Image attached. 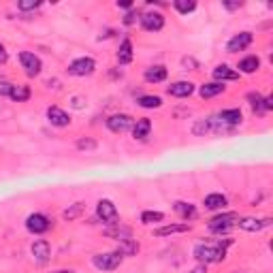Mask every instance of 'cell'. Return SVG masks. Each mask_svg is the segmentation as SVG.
<instances>
[{
	"label": "cell",
	"mask_w": 273,
	"mask_h": 273,
	"mask_svg": "<svg viewBox=\"0 0 273 273\" xmlns=\"http://www.w3.org/2000/svg\"><path fill=\"white\" fill-rule=\"evenodd\" d=\"M175 211L181 216V218H186V220H188V218H194L196 216V207L192 205V203H184V201H177L175 205Z\"/></svg>",
	"instance_id": "cell-26"
},
{
	"label": "cell",
	"mask_w": 273,
	"mask_h": 273,
	"mask_svg": "<svg viewBox=\"0 0 273 273\" xmlns=\"http://www.w3.org/2000/svg\"><path fill=\"white\" fill-rule=\"evenodd\" d=\"M119 252H122V256H133V254H137L139 252V244L137 241H133V239H126V241H122L119 244Z\"/></svg>",
	"instance_id": "cell-28"
},
{
	"label": "cell",
	"mask_w": 273,
	"mask_h": 273,
	"mask_svg": "<svg viewBox=\"0 0 273 273\" xmlns=\"http://www.w3.org/2000/svg\"><path fill=\"white\" fill-rule=\"evenodd\" d=\"M133 21H135V13H133V11H130V13L124 17V24H128V26H130V24H133Z\"/></svg>",
	"instance_id": "cell-38"
},
{
	"label": "cell",
	"mask_w": 273,
	"mask_h": 273,
	"mask_svg": "<svg viewBox=\"0 0 273 273\" xmlns=\"http://www.w3.org/2000/svg\"><path fill=\"white\" fill-rule=\"evenodd\" d=\"M167 79V69L160 67V64H156V67H149L145 71V81L147 83H160Z\"/></svg>",
	"instance_id": "cell-19"
},
{
	"label": "cell",
	"mask_w": 273,
	"mask_h": 273,
	"mask_svg": "<svg viewBox=\"0 0 273 273\" xmlns=\"http://www.w3.org/2000/svg\"><path fill=\"white\" fill-rule=\"evenodd\" d=\"M218 117H220L226 126H237V124L244 119V115H241V111H239V109H224V111L218 115Z\"/></svg>",
	"instance_id": "cell-20"
},
{
	"label": "cell",
	"mask_w": 273,
	"mask_h": 273,
	"mask_svg": "<svg viewBox=\"0 0 273 273\" xmlns=\"http://www.w3.org/2000/svg\"><path fill=\"white\" fill-rule=\"evenodd\" d=\"M83 209H85V205L83 203H75L73 207H71V209H67V211H64L62 214V218H64V220H75V218H79L81 214H83Z\"/></svg>",
	"instance_id": "cell-32"
},
{
	"label": "cell",
	"mask_w": 273,
	"mask_h": 273,
	"mask_svg": "<svg viewBox=\"0 0 273 273\" xmlns=\"http://www.w3.org/2000/svg\"><path fill=\"white\" fill-rule=\"evenodd\" d=\"M19 62H21V69L26 71L28 77H37V75L41 73V69H43L41 58L35 56L32 51H21L19 53Z\"/></svg>",
	"instance_id": "cell-5"
},
{
	"label": "cell",
	"mask_w": 273,
	"mask_h": 273,
	"mask_svg": "<svg viewBox=\"0 0 273 273\" xmlns=\"http://www.w3.org/2000/svg\"><path fill=\"white\" fill-rule=\"evenodd\" d=\"M122 252L119 250H115V252H105V254H96L94 256V267L98 269V271H113V269H117L119 267V263H122Z\"/></svg>",
	"instance_id": "cell-3"
},
{
	"label": "cell",
	"mask_w": 273,
	"mask_h": 273,
	"mask_svg": "<svg viewBox=\"0 0 273 273\" xmlns=\"http://www.w3.org/2000/svg\"><path fill=\"white\" fill-rule=\"evenodd\" d=\"M173 7H175L179 13L188 15V13H192V11L196 9V3H194V0H175V3H173Z\"/></svg>",
	"instance_id": "cell-31"
},
{
	"label": "cell",
	"mask_w": 273,
	"mask_h": 273,
	"mask_svg": "<svg viewBox=\"0 0 273 273\" xmlns=\"http://www.w3.org/2000/svg\"><path fill=\"white\" fill-rule=\"evenodd\" d=\"M141 26L147 32H158L165 28V17L162 13H156V11H149V13H143L141 15Z\"/></svg>",
	"instance_id": "cell-10"
},
{
	"label": "cell",
	"mask_w": 273,
	"mask_h": 273,
	"mask_svg": "<svg viewBox=\"0 0 273 273\" xmlns=\"http://www.w3.org/2000/svg\"><path fill=\"white\" fill-rule=\"evenodd\" d=\"M190 273H207V269H205V265H201V267H196V269H192Z\"/></svg>",
	"instance_id": "cell-39"
},
{
	"label": "cell",
	"mask_w": 273,
	"mask_h": 273,
	"mask_svg": "<svg viewBox=\"0 0 273 273\" xmlns=\"http://www.w3.org/2000/svg\"><path fill=\"white\" fill-rule=\"evenodd\" d=\"M258 67H260V60L256 58V56H248V58H244L241 62H239V71L241 73H256L258 71Z\"/></svg>",
	"instance_id": "cell-25"
},
{
	"label": "cell",
	"mask_w": 273,
	"mask_h": 273,
	"mask_svg": "<svg viewBox=\"0 0 273 273\" xmlns=\"http://www.w3.org/2000/svg\"><path fill=\"white\" fill-rule=\"evenodd\" d=\"M237 220H239V216H237L235 211L220 214V216L211 218V222H209V231H211V233H216V235H226V233H231L233 228L237 226Z\"/></svg>",
	"instance_id": "cell-2"
},
{
	"label": "cell",
	"mask_w": 273,
	"mask_h": 273,
	"mask_svg": "<svg viewBox=\"0 0 273 273\" xmlns=\"http://www.w3.org/2000/svg\"><path fill=\"white\" fill-rule=\"evenodd\" d=\"M47 119H49L51 126H58V128H64V126L71 124V115L60 107H49L47 109Z\"/></svg>",
	"instance_id": "cell-14"
},
{
	"label": "cell",
	"mask_w": 273,
	"mask_h": 273,
	"mask_svg": "<svg viewBox=\"0 0 273 273\" xmlns=\"http://www.w3.org/2000/svg\"><path fill=\"white\" fill-rule=\"evenodd\" d=\"M167 92L171 96H175V98H186V96H190L194 92V83L190 81H175V83H171Z\"/></svg>",
	"instance_id": "cell-15"
},
{
	"label": "cell",
	"mask_w": 273,
	"mask_h": 273,
	"mask_svg": "<svg viewBox=\"0 0 273 273\" xmlns=\"http://www.w3.org/2000/svg\"><path fill=\"white\" fill-rule=\"evenodd\" d=\"M139 107H143V109H156L162 105V98L160 96H141L139 98Z\"/></svg>",
	"instance_id": "cell-29"
},
{
	"label": "cell",
	"mask_w": 273,
	"mask_h": 273,
	"mask_svg": "<svg viewBox=\"0 0 273 273\" xmlns=\"http://www.w3.org/2000/svg\"><path fill=\"white\" fill-rule=\"evenodd\" d=\"M77 147L79 149H96V141H92V139H79L77 141Z\"/></svg>",
	"instance_id": "cell-34"
},
{
	"label": "cell",
	"mask_w": 273,
	"mask_h": 273,
	"mask_svg": "<svg viewBox=\"0 0 273 273\" xmlns=\"http://www.w3.org/2000/svg\"><path fill=\"white\" fill-rule=\"evenodd\" d=\"M224 205H226V196L224 194H218V192H214V194H207L205 196V207L207 209H224Z\"/></svg>",
	"instance_id": "cell-23"
},
{
	"label": "cell",
	"mask_w": 273,
	"mask_h": 273,
	"mask_svg": "<svg viewBox=\"0 0 273 273\" xmlns=\"http://www.w3.org/2000/svg\"><path fill=\"white\" fill-rule=\"evenodd\" d=\"M96 216L101 218L103 222H107V224H117V209H115L113 201H109V199L98 201V205H96Z\"/></svg>",
	"instance_id": "cell-7"
},
{
	"label": "cell",
	"mask_w": 273,
	"mask_h": 273,
	"mask_svg": "<svg viewBox=\"0 0 273 273\" xmlns=\"http://www.w3.org/2000/svg\"><path fill=\"white\" fill-rule=\"evenodd\" d=\"M226 90V85L224 83H218V81H214V83H205V85H201V96L203 98H211V96H218V94H222Z\"/></svg>",
	"instance_id": "cell-24"
},
{
	"label": "cell",
	"mask_w": 273,
	"mask_h": 273,
	"mask_svg": "<svg viewBox=\"0 0 273 273\" xmlns=\"http://www.w3.org/2000/svg\"><path fill=\"white\" fill-rule=\"evenodd\" d=\"M49 226H51V220H49L47 216H43V214H30L28 220H26V228H28L30 233H35V235L47 233Z\"/></svg>",
	"instance_id": "cell-6"
},
{
	"label": "cell",
	"mask_w": 273,
	"mask_h": 273,
	"mask_svg": "<svg viewBox=\"0 0 273 273\" xmlns=\"http://www.w3.org/2000/svg\"><path fill=\"white\" fill-rule=\"evenodd\" d=\"M117 7H122V9H130V7H133V3H117Z\"/></svg>",
	"instance_id": "cell-40"
},
{
	"label": "cell",
	"mask_w": 273,
	"mask_h": 273,
	"mask_svg": "<svg viewBox=\"0 0 273 273\" xmlns=\"http://www.w3.org/2000/svg\"><path fill=\"white\" fill-rule=\"evenodd\" d=\"M117 62H119V64H130V62H133V43H130L128 39H124L122 45H119Z\"/></svg>",
	"instance_id": "cell-22"
},
{
	"label": "cell",
	"mask_w": 273,
	"mask_h": 273,
	"mask_svg": "<svg viewBox=\"0 0 273 273\" xmlns=\"http://www.w3.org/2000/svg\"><path fill=\"white\" fill-rule=\"evenodd\" d=\"M51 273H75L73 269H58V271H51Z\"/></svg>",
	"instance_id": "cell-41"
},
{
	"label": "cell",
	"mask_w": 273,
	"mask_h": 273,
	"mask_svg": "<svg viewBox=\"0 0 273 273\" xmlns=\"http://www.w3.org/2000/svg\"><path fill=\"white\" fill-rule=\"evenodd\" d=\"M96 69V62L92 58H77V60H73L69 64V73L73 75V77H88V75H92Z\"/></svg>",
	"instance_id": "cell-4"
},
{
	"label": "cell",
	"mask_w": 273,
	"mask_h": 273,
	"mask_svg": "<svg viewBox=\"0 0 273 273\" xmlns=\"http://www.w3.org/2000/svg\"><path fill=\"white\" fill-rule=\"evenodd\" d=\"M252 32H239V35H235L231 41L226 43V49L231 53H237V51H244L246 47L252 45Z\"/></svg>",
	"instance_id": "cell-12"
},
{
	"label": "cell",
	"mask_w": 273,
	"mask_h": 273,
	"mask_svg": "<svg viewBox=\"0 0 273 273\" xmlns=\"http://www.w3.org/2000/svg\"><path fill=\"white\" fill-rule=\"evenodd\" d=\"M214 77H216L218 83H224V81H235V79H239V73L233 71L231 67H226V64H220V67L214 69Z\"/></svg>",
	"instance_id": "cell-17"
},
{
	"label": "cell",
	"mask_w": 273,
	"mask_h": 273,
	"mask_svg": "<svg viewBox=\"0 0 273 273\" xmlns=\"http://www.w3.org/2000/svg\"><path fill=\"white\" fill-rule=\"evenodd\" d=\"M133 124H135V119L128 113H117V115H111L107 119V126L111 133H126L128 128H133Z\"/></svg>",
	"instance_id": "cell-8"
},
{
	"label": "cell",
	"mask_w": 273,
	"mask_h": 273,
	"mask_svg": "<svg viewBox=\"0 0 273 273\" xmlns=\"http://www.w3.org/2000/svg\"><path fill=\"white\" fill-rule=\"evenodd\" d=\"M39 7H41L39 0H21V3H17L19 11H32V9H39Z\"/></svg>",
	"instance_id": "cell-33"
},
{
	"label": "cell",
	"mask_w": 273,
	"mask_h": 273,
	"mask_svg": "<svg viewBox=\"0 0 273 273\" xmlns=\"http://www.w3.org/2000/svg\"><path fill=\"white\" fill-rule=\"evenodd\" d=\"M7 58H9V56H7V51H5V47H3V45H0V64H5V62H7Z\"/></svg>",
	"instance_id": "cell-37"
},
{
	"label": "cell",
	"mask_w": 273,
	"mask_h": 273,
	"mask_svg": "<svg viewBox=\"0 0 273 273\" xmlns=\"http://www.w3.org/2000/svg\"><path fill=\"white\" fill-rule=\"evenodd\" d=\"M233 244V239H224V241H216V244H199L194 248V258L201 265H209V263H220L226 256V248Z\"/></svg>",
	"instance_id": "cell-1"
},
{
	"label": "cell",
	"mask_w": 273,
	"mask_h": 273,
	"mask_svg": "<svg viewBox=\"0 0 273 273\" xmlns=\"http://www.w3.org/2000/svg\"><path fill=\"white\" fill-rule=\"evenodd\" d=\"M228 11H235V9H239V7H241V3H222Z\"/></svg>",
	"instance_id": "cell-36"
},
{
	"label": "cell",
	"mask_w": 273,
	"mask_h": 273,
	"mask_svg": "<svg viewBox=\"0 0 273 273\" xmlns=\"http://www.w3.org/2000/svg\"><path fill=\"white\" fill-rule=\"evenodd\" d=\"M149 133H151V119L141 117V119H137V124H133V137H135L137 141L147 139Z\"/></svg>",
	"instance_id": "cell-16"
},
{
	"label": "cell",
	"mask_w": 273,
	"mask_h": 273,
	"mask_svg": "<svg viewBox=\"0 0 273 273\" xmlns=\"http://www.w3.org/2000/svg\"><path fill=\"white\" fill-rule=\"evenodd\" d=\"M30 252H32V258H35L37 265H47L51 248H49V244L45 241V239H37V241L32 244V248H30Z\"/></svg>",
	"instance_id": "cell-9"
},
{
	"label": "cell",
	"mask_w": 273,
	"mask_h": 273,
	"mask_svg": "<svg viewBox=\"0 0 273 273\" xmlns=\"http://www.w3.org/2000/svg\"><path fill=\"white\" fill-rule=\"evenodd\" d=\"M271 224L269 218H241V220H237V226L239 228H244V231L248 233H258V231H263V228H267Z\"/></svg>",
	"instance_id": "cell-13"
},
{
	"label": "cell",
	"mask_w": 273,
	"mask_h": 273,
	"mask_svg": "<svg viewBox=\"0 0 273 273\" xmlns=\"http://www.w3.org/2000/svg\"><path fill=\"white\" fill-rule=\"evenodd\" d=\"M9 98L11 101H15V103H26L30 98V88L28 85H11Z\"/></svg>",
	"instance_id": "cell-21"
},
{
	"label": "cell",
	"mask_w": 273,
	"mask_h": 273,
	"mask_svg": "<svg viewBox=\"0 0 273 273\" xmlns=\"http://www.w3.org/2000/svg\"><path fill=\"white\" fill-rule=\"evenodd\" d=\"M9 92H11V83L0 81V96H9Z\"/></svg>",
	"instance_id": "cell-35"
},
{
	"label": "cell",
	"mask_w": 273,
	"mask_h": 273,
	"mask_svg": "<svg viewBox=\"0 0 273 273\" xmlns=\"http://www.w3.org/2000/svg\"><path fill=\"white\" fill-rule=\"evenodd\" d=\"M190 231V224H169V226H160L154 231L156 237H167V235H175V233H188Z\"/></svg>",
	"instance_id": "cell-18"
},
{
	"label": "cell",
	"mask_w": 273,
	"mask_h": 273,
	"mask_svg": "<svg viewBox=\"0 0 273 273\" xmlns=\"http://www.w3.org/2000/svg\"><path fill=\"white\" fill-rule=\"evenodd\" d=\"M162 220H165V214H160V211H143L141 214V222L143 224H156Z\"/></svg>",
	"instance_id": "cell-30"
},
{
	"label": "cell",
	"mask_w": 273,
	"mask_h": 273,
	"mask_svg": "<svg viewBox=\"0 0 273 273\" xmlns=\"http://www.w3.org/2000/svg\"><path fill=\"white\" fill-rule=\"evenodd\" d=\"M248 101H250V105H252L254 113H267L273 109V98L271 96H260L258 92H250Z\"/></svg>",
	"instance_id": "cell-11"
},
{
	"label": "cell",
	"mask_w": 273,
	"mask_h": 273,
	"mask_svg": "<svg viewBox=\"0 0 273 273\" xmlns=\"http://www.w3.org/2000/svg\"><path fill=\"white\" fill-rule=\"evenodd\" d=\"M107 235L113 237V239H119V241H126V239H130V228H126V226L107 228Z\"/></svg>",
	"instance_id": "cell-27"
}]
</instances>
